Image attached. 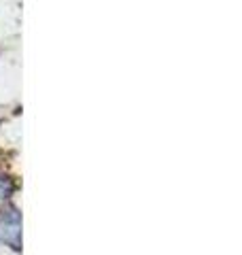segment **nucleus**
I'll return each instance as SVG.
<instances>
[{"instance_id": "nucleus-2", "label": "nucleus", "mask_w": 242, "mask_h": 255, "mask_svg": "<svg viewBox=\"0 0 242 255\" xmlns=\"http://www.w3.org/2000/svg\"><path fill=\"white\" fill-rule=\"evenodd\" d=\"M4 196H6V185H4L2 181H0V202L4 200Z\"/></svg>"}, {"instance_id": "nucleus-1", "label": "nucleus", "mask_w": 242, "mask_h": 255, "mask_svg": "<svg viewBox=\"0 0 242 255\" xmlns=\"http://www.w3.org/2000/svg\"><path fill=\"white\" fill-rule=\"evenodd\" d=\"M0 243L21 249V217L15 209L0 211Z\"/></svg>"}]
</instances>
